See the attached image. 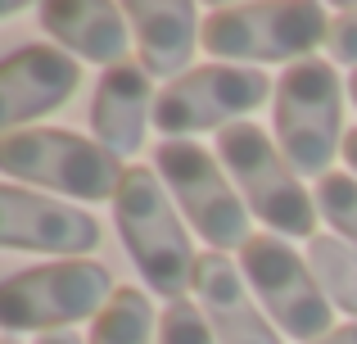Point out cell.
Here are the masks:
<instances>
[{"label": "cell", "mask_w": 357, "mask_h": 344, "mask_svg": "<svg viewBox=\"0 0 357 344\" xmlns=\"http://www.w3.org/2000/svg\"><path fill=\"white\" fill-rule=\"evenodd\" d=\"M114 218L122 245H127L131 263L145 276L149 290L163 294L167 304L185 299L199 254L190 249V236L176 218V204L167 195L163 177L154 168H127L114 195Z\"/></svg>", "instance_id": "cell-1"}, {"label": "cell", "mask_w": 357, "mask_h": 344, "mask_svg": "<svg viewBox=\"0 0 357 344\" xmlns=\"http://www.w3.org/2000/svg\"><path fill=\"white\" fill-rule=\"evenodd\" d=\"M271 132L294 172L317 181L331 172L335 154L344 150V87L335 63L298 59L280 73L271 96Z\"/></svg>", "instance_id": "cell-2"}, {"label": "cell", "mask_w": 357, "mask_h": 344, "mask_svg": "<svg viewBox=\"0 0 357 344\" xmlns=\"http://www.w3.org/2000/svg\"><path fill=\"white\" fill-rule=\"evenodd\" d=\"M331 41V18L312 0H276V5H218L204 18L199 45L213 59L249 63H298Z\"/></svg>", "instance_id": "cell-3"}, {"label": "cell", "mask_w": 357, "mask_h": 344, "mask_svg": "<svg viewBox=\"0 0 357 344\" xmlns=\"http://www.w3.org/2000/svg\"><path fill=\"white\" fill-rule=\"evenodd\" d=\"M114 276L105 263L91 258H59L45 267H27L14 272L0 285V327L9 336L18 331H50L77 327V322H96L105 313V304L114 299Z\"/></svg>", "instance_id": "cell-4"}, {"label": "cell", "mask_w": 357, "mask_h": 344, "mask_svg": "<svg viewBox=\"0 0 357 344\" xmlns=\"http://www.w3.org/2000/svg\"><path fill=\"white\" fill-rule=\"evenodd\" d=\"M218 159L231 172L240 200L280 236H317V195L303 190L298 172L285 163L280 145L262 127L236 123L218 132Z\"/></svg>", "instance_id": "cell-5"}, {"label": "cell", "mask_w": 357, "mask_h": 344, "mask_svg": "<svg viewBox=\"0 0 357 344\" xmlns=\"http://www.w3.org/2000/svg\"><path fill=\"white\" fill-rule=\"evenodd\" d=\"M0 172L73 200H109L122 186V163L100 141L63 127H18L0 141Z\"/></svg>", "instance_id": "cell-6"}, {"label": "cell", "mask_w": 357, "mask_h": 344, "mask_svg": "<svg viewBox=\"0 0 357 344\" xmlns=\"http://www.w3.org/2000/svg\"><path fill=\"white\" fill-rule=\"evenodd\" d=\"M218 154L199 141H158L154 145V172L163 177L172 204L190 218V227L208 240L218 254L249 245V204L218 168Z\"/></svg>", "instance_id": "cell-7"}, {"label": "cell", "mask_w": 357, "mask_h": 344, "mask_svg": "<svg viewBox=\"0 0 357 344\" xmlns=\"http://www.w3.org/2000/svg\"><path fill=\"white\" fill-rule=\"evenodd\" d=\"M271 77L253 63H204L167 82L154 100V127L167 141H190V132H208L253 114L271 96Z\"/></svg>", "instance_id": "cell-8"}, {"label": "cell", "mask_w": 357, "mask_h": 344, "mask_svg": "<svg viewBox=\"0 0 357 344\" xmlns=\"http://www.w3.org/2000/svg\"><path fill=\"white\" fill-rule=\"evenodd\" d=\"M240 272L253 285L262 313L276 317V327L289 340H321L331 336V299H326L321 281L312 276V267L294 254L280 236H249V245L240 249Z\"/></svg>", "instance_id": "cell-9"}, {"label": "cell", "mask_w": 357, "mask_h": 344, "mask_svg": "<svg viewBox=\"0 0 357 344\" xmlns=\"http://www.w3.org/2000/svg\"><path fill=\"white\" fill-rule=\"evenodd\" d=\"M0 245L82 258L100 245V222L86 209H73V204L23 190L18 181H5L0 186Z\"/></svg>", "instance_id": "cell-10"}, {"label": "cell", "mask_w": 357, "mask_h": 344, "mask_svg": "<svg viewBox=\"0 0 357 344\" xmlns=\"http://www.w3.org/2000/svg\"><path fill=\"white\" fill-rule=\"evenodd\" d=\"M82 87V63L59 45H18L0 63V123L5 132L54 114Z\"/></svg>", "instance_id": "cell-11"}, {"label": "cell", "mask_w": 357, "mask_h": 344, "mask_svg": "<svg viewBox=\"0 0 357 344\" xmlns=\"http://www.w3.org/2000/svg\"><path fill=\"white\" fill-rule=\"evenodd\" d=\"M190 294L204 308V317H208L213 340L218 344H280L276 327H271V322L258 313V304H253L244 272L231 263L227 254H218V249L199 254Z\"/></svg>", "instance_id": "cell-12"}, {"label": "cell", "mask_w": 357, "mask_h": 344, "mask_svg": "<svg viewBox=\"0 0 357 344\" xmlns=\"http://www.w3.org/2000/svg\"><path fill=\"white\" fill-rule=\"evenodd\" d=\"M154 87H149V73L140 63H118L105 68L96 82V100H91V132L118 159L145 145V118H154Z\"/></svg>", "instance_id": "cell-13"}, {"label": "cell", "mask_w": 357, "mask_h": 344, "mask_svg": "<svg viewBox=\"0 0 357 344\" xmlns=\"http://www.w3.org/2000/svg\"><path fill=\"white\" fill-rule=\"evenodd\" d=\"M36 23L54 36L68 54L118 68L127 63V9L109 0H45Z\"/></svg>", "instance_id": "cell-14"}, {"label": "cell", "mask_w": 357, "mask_h": 344, "mask_svg": "<svg viewBox=\"0 0 357 344\" xmlns=\"http://www.w3.org/2000/svg\"><path fill=\"white\" fill-rule=\"evenodd\" d=\"M127 9V23L136 32L140 45V68L149 77H181V68L190 63L195 41H199L204 23L195 14L190 0H131Z\"/></svg>", "instance_id": "cell-15"}, {"label": "cell", "mask_w": 357, "mask_h": 344, "mask_svg": "<svg viewBox=\"0 0 357 344\" xmlns=\"http://www.w3.org/2000/svg\"><path fill=\"white\" fill-rule=\"evenodd\" d=\"M307 267L321 281L326 299H335L357 322V249L340 236H312L307 240Z\"/></svg>", "instance_id": "cell-16"}, {"label": "cell", "mask_w": 357, "mask_h": 344, "mask_svg": "<svg viewBox=\"0 0 357 344\" xmlns=\"http://www.w3.org/2000/svg\"><path fill=\"white\" fill-rule=\"evenodd\" d=\"M86 344H154V308H149L145 290L118 285V294L105 304V313L91 322Z\"/></svg>", "instance_id": "cell-17"}, {"label": "cell", "mask_w": 357, "mask_h": 344, "mask_svg": "<svg viewBox=\"0 0 357 344\" xmlns=\"http://www.w3.org/2000/svg\"><path fill=\"white\" fill-rule=\"evenodd\" d=\"M317 209L340 231V240H349L357 249V177L353 172H326L317 181Z\"/></svg>", "instance_id": "cell-18"}, {"label": "cell", "mask_w": 357, "mask_h": 344, "mask_svg": "<svg viewBox=\"0 0 357 344\" xmlns=\"http://www.w3.org/2000/svg\"><path fill=\"white\" fill-rule=\"evenodd\" d=\"M158 344H218L204 308L195 299H176L158 313Z\"/></svg>", "instance_id": "cell-19"}, {"label": "cell", "mask_w": 357, "mask_h": 344, "mask_svg": "<svg viewBox=\"0 0 357 344\" xmlns=\"http://www.w3.org/2000/svg\"><path fill=\"white\" fill-rule=\"evenodd\" d=\"M331 54L340 63H353L357 68V5H340L331 18Z\"/></svg>", "instance_id": "cell-20"}, {"label": "cell", "mask_w": 357, "mask_h": 344, "mask_svg": "<svg viewBox=\"0 0 357 344\" xmlns=\"http://www.w3.org/2000/svg\"><path fill=\"white\" fill-rule=\"evenodd\" d=\"M312 344H357V322H349V327H335L331 336L312 340Z\"/></svg>", "instance_id": "cell-21"}, {"label": "cell", "mask_w": 357, "mask_h": 344, "mask_svg": "<svg viewBox=\"0 0 357 344\" xmlns=\"http://www.w3.org/2000/svg\"><path fill=\"white\" fill-rule=\"evenodd\" d=\"M340 154H344V163L357 172V127H353V132H344V150Z\"/></svg>", "instance_id": "cell-22"}, {"label": "cell", "mask_w": 357, "mask_h": 344, "mask_svg": "<svg viewBox=\"0 0 357 344\" xmlns=\"http://www.w3.org/2000/svg\"><path fill=\"white\" fill-rule=\"evenodd\" d=\"M36 344H82L73 331H50V336H36Z\"/></svg>", "instance_id": "cell-23"}, {"label": "cell", "mask_w": 357, "mask_h": 344, "mask_svg": "<svg viewBox=\"0 0 357 344\" xmlns=\"http://www.w3.org/2000/svg\"><path fill=\"white\" fill-rule=\"evenodd\" d=\"M349 96H353V105H357V68L349 73Z\"/></svg>", "instance_id": "cell-24"}, {"label": "cell", "mask_w": 357, "mask_h": 344, "mask_svg": "<svg viewBox=\"0 0 357 344\" xmlns=\"http://www.w3.org/2000/svg\"><path fill=\"white\" fill-rule=\"evenodd\" d=\"M5 344H14V340H5Z\"/></svg>", "instance_id": "cell-25"}]
</instances>
